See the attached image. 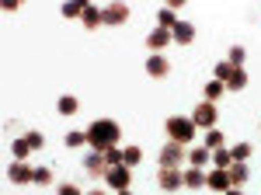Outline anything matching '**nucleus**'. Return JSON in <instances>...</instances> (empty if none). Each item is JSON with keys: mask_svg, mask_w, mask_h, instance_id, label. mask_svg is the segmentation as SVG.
<instances>
[{"mask_svg": "<svg viewBox=\"0 0 261 195\" xmlns=\"http://www.w3.org/2000/svg\"><path fill=\"white\" fill-rule=\"evenodd\" d=\"M84 0H70V4H63L60 11H63V18H84Z\"/></svg>", "mask_w": 261, "mask_h": 195, "instance_id": "nucleus-23", "label": "nucleus"}, {"mask_svg": "<svg viewBox=\"0 0 261 195\" xmlns=\"http://www.w3.org/2000/svg\"><path fill=\"white\" fill-rule=\"evenodd\" d=\"M129 175H133V171H129L125 164H119V167H108L105 181H108V185H112L115 192H122V188H129Z\"/></svg>", "mask_w": 261, "mask_h": 195, "instance_id": "nucleus-9", "label": "nucleus"}, {"mask_svg": "<svg viewBox=\"0 0 261 195\" xmlns=\"http://www.w3.org/2000/svg\"><path fill=\"white\" fill-rule=\"evenodd\" d=\"M119 139H122V129H119V122H112V118H101V122H94V126L87 129V143H91L98 154L119 147Z\"/></svg>", "mask_w": 261, "mask_h": 195, "instance_id": "nucleus-1", "label": "nucleus"}, {"mask_svg": "<svg viewBox=\"0 0 261 195\" xmlns=\"http://www.w3.org/2000/svg\"><path fill=\"white\" fill-rule=\"evenodd\" d=\"M223 195H244V192H241V188H233V185H230V188H226Z\"/></svg>", "mask_w": 261, "mask_h": 195, "instance_id": "nucleus-35", "label": "nucleus"}, {"mask_svg": "<svg viewBox=\"0 0 261 195\" xmlns=\"http://www.w3.org/2000/svg\"><path fill=\"white\" fill-rule=\"evenodd\" d=\"M157 25H161V28H167V32H171V28H174V25H178V11H174V7H171V4H167V7H161V11H157Z\"/></svg>", "mask_w": 261, "mask_h": 195, "instance_id": "nucleus-17", "label": "nucleus"}, {"mask_svg": "<svg viewBox=\"0 0 261 195\" xmlns=\"http://www.w3.org/2000/svg\"><path fill=\"white\" fill-rule=\"evenodd\" d=\"M202 91H205V101H216V98L226 91V84H223V80H209V84H205Z\"/></svg>", "mask_w": 261, "mask_h": 195, "instance_id": "nucleus-24", "label": "nucleus"}, {"mask_svg": "<svg viewBox=\"0 0 261 195\" xmlns=\"http://www.w3.org/2000/svg\"><path fill=\"white\" fill-rule=\"evenodd\" d=\"M223 143H226V139H223L220 129H209V133H205V147H209V150H220Z\"/></svg>", "mask_w": 261, "mask_h": 195, "instance_id": "nucleus-26", "label": "nucleus"}, {"mask_svg": "<svg viewBox=\"0 0 261 195\" xmlns=\"http://www.w3.org/2000/svg\"><path fill=\"white\" fill-rule=\"evenodd\" d=\"M244 56H247V53H244V45H230V59H226V63H230V66H241Z\"/></svg>", "mask_w": 261, "mask_h": 195, "instance_id": "nucleus-28", "label": "nucleus"}, {"mask_svg": "<svg viewBox=\"0 0 261 195\" xmlns=\"http://www.w3.org/2000/svg\"><path fill=\"white\" fill-rule=\"evenodd\" d=\"M140 160H143L140 147H122V164H125V167H136Z\"/></svg>", "mask_w": 261, "mask_h": 195, "instance_id": "nucleus-21", "label": "nucleus"}, {"mask_svg": "<svg viewBox=\"0 0 261 195\" xmlns=\"http://www.w3.org/2000/svg\"><path fill=\"white\" fill-rule=\"evenodd\" d=\"M226 175H230V185H233V188H241L251 171H247V164H244V160H233V164L226 167Z\"/></svg>", "mask_w": 261, "mask_h": 195, "instance_id": "nucleus-13", "label": "nucleus"}, {"mask_svg": "<svg viewBox=\"0 0 261 195\" xmlns=\"http://www.w3.org/2000/svg\"><path fill=\"white\" fill-rule=\"evenodd\" d=\"M230 154H233V160H247V157H251V143H237Z\"/></svg>", "mask_w": 261, "mask_h": 195, "instance_id": "nucleus-31", "label": "nucleus"}, {"mask_svg": "<svg viewBox=\"0 0 261 195\" xmlns=\"http://www.w3.org/2000/svg\"><path fill=\"white\" fill-rule=\"evenodd\" d=\"M209 160H213V150H209V147H192V150H188V164H192V167H205Z\"/></svg>", "mask_w": 261, "mask_h": 195, "instance_id": "nucleus-15", "label": "nucleus"}, {"mask_svg": "<svg viewBox=\"0 0 261 195\" xmlns=\"http://www.w3.org/2000/svg\"><path fill=\"white\" fill-rule=\"evenodd\" d=\"M171 39L181 42V45H188V42L195 39V25H192V21H178V25L171 28Z\"/></svg>", "mask_w": 261, "mask_h": 195, "instance_id": "nucleus-12", "label": "nucleus"}, {"mask_svg": "<svg viewBox=\"0 0 261 195\" xmlns=\"http://www.w3.org/2000/svg\"><path fill=\"white\" fill-rule=\"evenodd\" d=\"M164 129H167L171 143H192V139H195V122L185 118V115H171L164 122Z\"/></svg>", "mask_w": 261, "mask_h": 195, "instance_id": "nucleus-2", "label": "nucleus"}, {"mask_svg": "<svg viewBox=\"0 0 261 195\" xmlns=\"http://www.w3.org/2000/svg\"><path fill=\"white\" fill-rule=\"evenodd\" d=\"M230 74H233V66H230V63H216V70H213V80H223V84H226V80H230Z\"/></svg>", "mask_w": 261, "mask_h": 195, "instance_id": "nucleus-27", "label": "nucleus"}, {"mask_svg": "<svg viewBox=\"0 0 261 195\" xmlns=\"http://www.w3.org/2000/svg\"><path fill=\"white\" fill-rule=\"evenodd\" d=\"M84 171H87L91 178H105V175H108V160H105V154L91 150V154L84 157Z\"/></svg>", "mask_w": 261, "mask_h": 195, "instance_id": "nucleus-6", "label": "nucleus"}, {"mask_svg": "<svg viewBox=\"0 0 261 195\" xmlns=\"http://www.w3.org/2000/svg\"><path fill=\"white\" fill-rule=\"evenodd\" d=\"M53 181V167H35V185H49Z\"/></svg>", "mask_w": 261, "mask_h": 195, "instance_id": "nucleus-32", "label": "nucleus"}, {"mask_svg": "<svg viewBox=\"0 0 261 195\" xmlns=\"http://www.w3.org/2000/svg\"><path fill=\"white\" fill-rule=\"evenodd\" d=\"M216 118H220V112H216V105L213 101H202V105H195V112H192V122H195V129H216Z\"/></svg>", "mask_w": 261, "mask_h": 195, "instance_id": "nucleus-3", "label": "nucleus"}, {"mask_svg": "<svg viewBox=\"0 0 261 195\" xmlns=\"http://www.w3.org/2000/svg\"><path fill=\"white\" fill-rule=\"evenodd\" d=\"M185 160H188V154H185L181 143H164V150L157 154V164L161 167H181Z\"/></svg>", "mask_w": 261, "mask_h": 195, "instance_id": "nucleus-4", "label": "nucleus"}, {"mask_svg": "<svg viewBox=\"0 0 261 195\" xmlns=\"http://www.w3.org/2000/svg\"><path fill=\"white\" fill-rule=\"evenodd\" d=\"M84 25H87L91 32H94L98 25H105V21H101V11L94 7V4H87V7H84Z\"/></svg>", "mask_w": 261, "mask_h": 195, "instance_id": "nucleus-20", "label": "nucleus"}, {"mask_svg": "<svg viewBox=\"0 0 261 195\" xmlns=\"http://www.w3.org/2000/svg\"><path fill=\"white\" fill-rule=\"evenodd\" d=\"M56 195H84V192L77 188V185H70V181H66V185H60V188H56Z\"/></svg>", "mask_w": 261, "mask_h": 195, "instance_id": "nucleus-34", "label": "nucleus"}, {"mask_svg": "<svg viewBox=\"0 0 261 195\" xmlns=\"http://www.w3.org/2000/svg\"><path fill=\"white\" fill-rule=\"evenodd\" d=\"M115 195H133V192H129V188H122V192H115Z\"/></svg>", "mask_w": 261, "mask_h": 195, "instance_id": "nucleus-36", "label": "nucleus"}, {"mask_svg": "<svg viewBox=\"0 0 261 195\" xmlns=\"http://www.w3.org/2000/svg\"><path fill=\"white\" fill-rule=\"evenodd\" d=\"M56 108H60V115H77V108H81V101L73 94H63L60 101H56Z\"/></svg>", "mask_w": 261, "mask_h": 195, "instance_id": "nucleus-19", "label": "nucleus"}, {"mask_svg": "<svg viewBox=\"0 0 261 195\" xmlns=\"http://www.w3.org/2000/svg\"><path fill=\"white\" fill-rule=\"evenodd\" d=\"M105 160H108V167H119V164H122V150H119V147L105 150Z\"/></svg>", "mask_w": 261, "mask_h": 195, "instance_id": "nucleus-30", "label": "nucleus"}, {"mask_svg": "<svg viewBox=\"0 0 261 195\" xmlns=\"http://www.w3.org/2000/svg\"><path fill=\"white\" fill-rule=\"evenodd\" d=\"M167 42H171V32H167V28H157V32L146 35V49H150V53H161Z\"/></svg>", "mask_w": 261, "mask_h": 195, "instance_id": "nucleus-14", "label": "nucleus"}, {"mask_svg": "<svg viewBox=\"0 0 261 195\" xmlns=\"http://www.w3.org/2000/svg\"><path fill=\"white\" fill-rule=\"evenodd\" d=\"M146 74H150V77H167V74H171V63H167L161 53H153V56L146 59Z\"/></svg>", "mask_w": 261, "mask_h": 195, "instance_id": "nucleus-11", "label": "nucleus"}, {"mask_svg": "<svg viewBox=\"0 0 261 195\" xmlns=\"http://www.w3.org/2000/svg\"><path fill=\"white\" fill-rule=\"evenodd\" d=\"M7 178L14 185H28V181H35V167H28L24 160H11L7 164Z\"/></svg>", "mask_w": 261, "mask_h": 195, "instance_id": "nucleus-5", "label": "nucleus"}, {"mask_svg": "<svg viewBox=\"0 0 261 195\" xmlns=\"http://www.w3.org/2000/svg\"><path fill=\"white\" fill-rule=\"evenodd\" d=\"M101 21H105V25H125V21H129V7H125V4H108V7L101 11Z\"/></svg>", "mask_w": 261, "mask_h": 195, "instance_id": "nucleus-8", "label": "nucleus"}, {"mask_svg": "<svg viewBox=\"0 0 261 195\" xmlns=\"http://www.w3.org/2000/svg\"><path fill=\"white\" fill-rule=\"evenodd\" d=\"M247 87V74H244V66H233V74L226 80V91H244Z\"/></svg>", "mask_w": 261, "mask_h": 195, "instance_id": "nucleus-18", "label": "nucleus"}, {"mask_svg": "<svg viewBox=\"0 0 261 195\" xmlns=\"http://www.w3.org/2000/svg\"><path fill=\"white\" fill-rule=\"evenodd\" d=\"M24 139L32 143V150H42V147H45V136H42L39 129H32V133H24Z\"/></svg>", "mask_w": 261, "mask_h": 195, "instance_id": "nucleus-29", "label": "nucleus"}, {"mask_svg": "<svg viewBox=\"0 0 261 195\" xmlns=\"http://www.w3.org/2000/svg\"><path fill=\"white\" fill-rule=\"evenodd\" d=\"M11 150H14V160H24V157H28V150H32V143L21 136V139H14V143H11Z\"/></svg>", "mask_w": 261, "mask_h": 195, "instance_id": "nucleus-25", "label": "nucleus"}, {"mask_svg": "<svg viewBox=\"0 0 261 195\" xmlns=\"http://www.w3.org/2000/svg\"><path fill=\"white\" fill-rule=\"evenodd\" d=\"M157 185H161L164 192H178L181 185H185V178H181L178 167H161V175H157Z\"/></svg>", "mask_w": 261, "mask_h": 195, "instance_id": "nucleus-7", "label": "nucleus"}, {"mask_svg": "<svg viewBox=\"0 0 261 195\" xmlns=\"http://www.w3.org/2000/svg\"><path fill=\"white\" fill-rule=\"evenodd\" d=\"M87 143V133H66V147H84Z\"/></svg>", "mask_w": 261, "mask_h": 195, "instance_id": "nucleus-33", "label": "nucleus"}, {"mask_svg": "<svg viewBox=\"0 0 261 195\" xmlns=\"http://www.w3.org/2000/svg\"><path fill=\"white\" fill-rule=\"evenodd\" d=\"M205 188H213V192H226V188H230V175H226V171H220V167H216V171H209V175H205Z\"/></svg>", "mask_w": 261, "mask_h": 195, "instance_id": "nucleus-10", "label": "nucleus"}, {"mask_svg": "<svg viewBox=\"0 0 261 195\" xmlns=\"http://www.w3.org/2000/svg\"><path fill=\"white\" fill-rule=\"evenodd\" d=\"M213 164H216L220 171H226V167L233 164V154H230L226 147H220V150H213Z\"/></svg>", "mask_w": 261, "mask_h": 195, "instance_id": "nucleus-22", "label": "nucleus"}, {"mask_svg": "<svg viewBox=\"0 0 261 195\" xmlns=\"http://www.w3.org/2000/svg\"><path fill=\"white\" fill-rule=\"evenodd\" d=\"M181 178H185V188H202L205 185V171L202 167H188V171H181Z\"/></svg>", "mask_w": 261, "mask_h": 195, "instance_id": "nucleus-16", "label": "nucleus"}, {"mask_svg": "<svg viewBox=\"0 0 261 195\" xmlns=\"http://www.w3.org/2000/svg\"><path fill=\"white\" fill-rule=\"evenodd\" d=\"M87 195H105V192H101V188H94V192H87Z\"/></svg>", "mask_w": 261, "mask_h": 195, "instance_id": "nucleus-37", "label": "nucleus"}]
</instances>
